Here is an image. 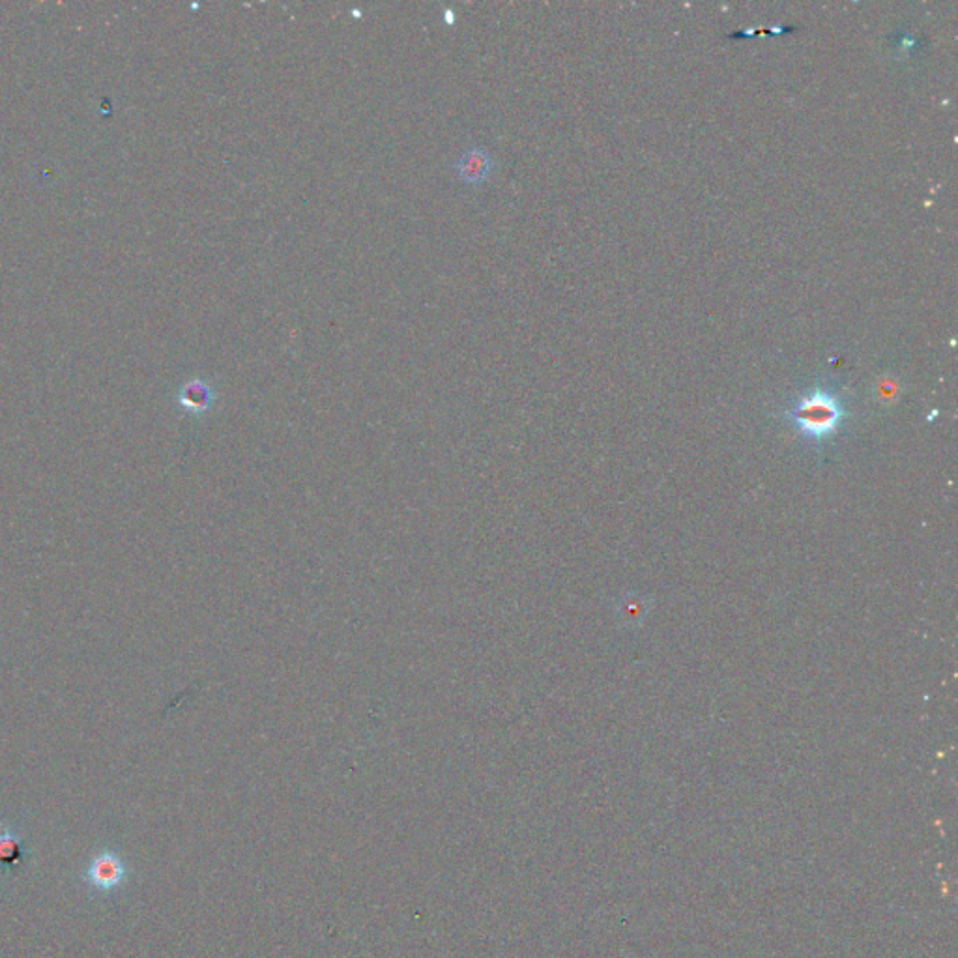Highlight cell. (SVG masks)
<instances>
[{
	"label": "cell",
	"instance_id": "cell-2",
	"mask_svg": "<svg viewBox=\"0 0 958 958\" xmlns=\"http://www.w3.org/2000/svg\"><path fill=\"white\" fill-rule=\"evenodd\" d=\"M131 876L133 872L128 859L109 846L94 852L79 871V880L87 887L88 895L98 899H113L120 895L130 884Z\"/></svg>",
	"mask_w": 958,
	"mask_h": 958
},
{
	"label": "cell",
	"instance_id": "cell-4",
	"mask_svg": "<svg viewBox=\"0 0 958 958\" xmlns=\"http://www.w3.org/2000/svg\"><path fill=\"white\" fill-rule=\"evenodd\" d=\"M493 169V154L483 146L468 148L453 163V173L457 176V180H461L463 184L472 188L483 186L489 180Z\"/></svg>",
	"mask_w": 958,
	"mask_h": 958
},
{
	"label": "cell",
	"instance_id": "cell-5",
	"mask_svg": "<svg viewBox=\"0 0 958 958\" xmlns=\"http://www.w3.org/2000/svg\"><path fill=\"white\" fill-rule=\"evenodd\" d=\"M214 401H216V392L212 384L206 382L204 378H191L178 392V403L184 410H188L189 414H197V416L206 414L214 405Z\"/></svg>",
	"mask_w": 958,
	"mask_h": 958
},
{
	"label": "cell",
	"instance_id": "cell-3",
	"mask_svg": "<svg viewBox=\"0 0 958 958\" xmlns=\"http://www.w3.org/2000/svg\"><path fill=\"white\" fill-rule=\"evenodd\" d=\"M29 841L25 833L14 824H0V878L14 876L15 872L27 867Z\"/></svg>",
	"mask_w": 958,
	"mask_h": 958
},
{
	"label": "cell",
	"instance_id": "cell-1",
	"mask_svg": "<svg viewBox=\"0 0 958 958\" xmlns=\"http://www.w3.org/2000/svg\"><path fill=\"white\" fill-rule=\"evenodd\" d=\"M783 418L803 440L814 446H824L839 435L844 421L848 420V407L835 388L818 384L813 390L799 395L784 410Z\"/></svg>",
	"mask_w": 958,
	"mask_h": 958
}]
</instances>
